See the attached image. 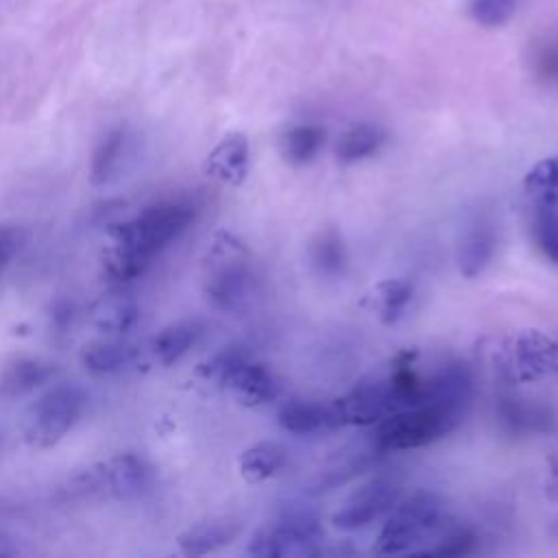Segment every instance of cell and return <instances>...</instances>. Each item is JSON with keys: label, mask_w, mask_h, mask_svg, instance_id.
Masks as SVG:
<instances>
[{"label": "cell", "mask_w": 558, "mask_h": 558, "mask_svg": "<svg viewBox=\"0 0 558 558\" xmlns=\"http://www.w3.org/2000/svg\"><path fill=\"white\" fill-rule=\"evenodd\" d=\"M460 416H462L460 412L438 403L401 408L384 416L379 423H375V432L371 434V445L379 453L418 449L449 434L458 425Z\"/></svg>", "instance_id": "obj_1"}, {"label": "cell", "mask_w": 558, "mask_h": 558, "mask_svg": "<svg viewBox=\"0 0 558 558\" xmlns=\"http://www.w3.org/2000/svg\"><path fill=\"white\" fill-rule=\"evenodd\" d=\"M442 519V501L432 490H412L395 501L388 510V519L381 525L373 551L379 556H392L412 551L416 543H423L436 532Z\"/></svg>", "instance_id": "obj_2"}, {"label": "cell", "mask_w": 558, "mask_h": 558, "mask_svg": "<svg viewBox=\"0 0 558 558\" xmlns=\"http://www.w3.org/2000/svg\"><path fill=\"white\" fill-rule=\"evenodd\" d=\"M323 527L314 512L290 508L255 530L246 554L257 558H312L323 554Z\"/></svg>", "instance_id": "obj_3"}, {"label": "cell", "mask_w": 558, "mask_h": 558, "mask_svg": "<svg viewBox=\"0 0 558 558\" xmlns=\"http://www.w3.org/2000/svg\"><path fill=\"white\" fill-rule=\"evenodd\" d=\"M246 246L229 231H218L205 259V296L218 310H235L251 290Z\"/></svg>", "instance_id": "obj_4"}, {"label": "cell", "mask_w": 558, "mask_h": 558, "mask_svg": "<svg viewBox=\"0 0 558 558\" xmlns=\"http://www.w3.org/2000/svg\"><path fill=\"white\" fill-rule=\"evenodd\" d=\"M194 218V209L187 203L179 201H161L148 205L133 220L113 225L109 235L113 242H120L142 257L153 262L172 240H177Z\"/></svg>", "instance_id": "obj_5"}, {"label": "cell", "mask_w": 558, "mask_h": 558, "mask_svg": "<svg viewBox=\"0 0 558 558\" xmlns=\"http://www.w3.org/2000/svg\"><path fill=\"white\" fill-rule=\"evenodd\" d=\"M495 362L499 375L508 384L558 377V336L541 329H523L497 349Z\"/></svg>", "instance_id": "obj_6"}, {"label": "cell", "mask_w": 558, "mask_h": 558, "mask_svg": "<svg viewBox=\"0 0 558 558\" xmlns=\"http://www.w3.org/2000/svg\"><path fill=\"white\" fill-rule=\"evenodd\" d=\"M85 397L76 386H54L44 392L22 416L20 432L35 449L54 447L78 421Z\"/></svg>", "instance_id": "obj_7"}, {"label": "cell", "mask_w": 558, "mask_h": 558, "mask_svg": "<svg viewBox=\"0 0 558 558\" xmlns=\"http://www.w3.org/2000/svg\"><path fill=\"white\" fill-rule=\"evenodd\" d=\"M331 403L336 427L347 425H375L384 416L397 412V403L386 377L377 379H362L344 395L336 397Z\"/></svg>", "instance_id": "obj_8"}, {"label": "cell", "mask_w": 558, "mask_h": 558, "mask_svg": "<svg viewBox=\"0 0 558 558\" xmlns=\"http://www.w3.org/2000/svg\"><path fill=\"white\" fill-rule=\"evenodd\" d=\"M399 499V486L384 475H377L355 488L344 504L331 514L338 530H360L386 514Z\"/></svg>", "instance_id": "obj_9"}, {"label": "cell", "mask_w": 558, "mask_h": 558, "mask_svg": "<svg viewBox=\"0 0 558 558\" xmlns=\"http://www.w3.org/2000/svg\"><path fill=\"white\" fill-rule=\"evenodd\" d=\"M100 464L105 495L116 499H135L144 495L153 482L148 462L135 453H118Z\"/></svg>", "instance_id": "obj_10"}, {"label": "cell", "mask_w": 558, "mask_h": 558, "mask_svg": "<svg viewBox=\"0 0 558 558\" xmlns=\"http://www.w3.org/2000/svg\"><path fill=\"white\" fill-rule=\"evenodd\" d=\"M227 390H231V395L238 399V403H242L244 408H262L268 405L277 399L279 395V381L272 375V371L259 362H253L248 357H244L233 373L229 375Z\"/></svg>", "instance_id": "obj_11"}, {"label": "cell", "mask_w": 558, "mask_h": 558, "mask_svg": "<svg viewBox=\"0 0 558 558\" xmlns=\"http://www.w3.org/2000/svg\"><path fill=\"white\" fill-rule=\"evenodd\" d=\"M205 172L227 185H242L248 174V140L244 133H227L207 155Z\"/></svg>", "instance_id": "obj_12"}, {"label": "cell", "mask_w": 558, "mask_h": 558, "mask_svg": "<svg viewBox=\"0 0 558 558\" xmlns=\"http://www.w3.org/2000/svg\"><path fill=\"white\" fill-rule=\"evenodd\" d=\"M495 244H497V240H495V229L490 222H486V220L471 222L462 231V235L458 238V244H456L458 270L466 279L480 277L495 255Z\"/></svg>", "instance_id": "obj_13"}, {"label": "cell", "mask_w": 558, "mask_h": 558, "mask_svg": "<svg viewBox=\"0 0 558 558\" xmlns=\"http://www.w3.org/2000/svg\"><path fill=\"white\" fill-rule=\"evenodd\" d=\"M277 421L281 425V429H286L290 434H299V436L338 429L329 401L292 397L279 408Z\"/></svg>", "instance_id": "obj_14"}, {"label": "cell", "mask_w": 558, "mask_h": 558, "mask_svg": "<svg viewBox=\"0 0 558 558\" xmlns=\"http://www.w3.org/2000/svg\"><path fill=\"white\" fill-rule=\"evenodd\" d=\"M140 316L137 301L126 292H107L100 294L87 310V320L94 329L118 336L129 331Z\"/></svg>", "instance_id": "obj_15"}, {"label": "cell", "mask_w": 558, "mask_h": 558, "mask_svg": "<svg viewBox=\"0 0 558 558\" xmlns=\"http://www.w3.org/2000/svg\"><path fill=\"white\" fill-rule=\"evenodd\" d=\"M240 534V523L233 517H216L190 525L177 536V545L185 556H205L229 545Z\"/></svg>", "instance_id": "obj_16"}, {"label": "cell", "mask_w": 558, "mask_h": 558, "mask_svg": "<svg viewBox=\"0 0 558 558\" xmlns=\"http://www.w3.org/2000/svg\"><path fill=\"white\" fill-rule=\"evenodd\" d=\"M497 416L512 434H545L556 425L551 408L517 397L501 399L497 405Z\"/></svg>", "instance_id": "obj_17"}, {"label": "cell", "mask_w": 558, "mask_h": 558, "mask_svg": "<svg viewBox=\"0 0 558 558\" xmlns=\"http://www.w3.org/2000/svg\"><path fill=\"white\" fill-rule=\"evenodd\" d=\"M412 294H414V283L410 279L405 277L381 279L362 296V305L368 307L373 314H377V318L384 325H395L403 316L405 307L410 305Z\"/></svg>", "instance_id": "obj_18"}, {"label": "cell", "mask_w": 558, "mask_h": 558, "mask_svg": "<svg viewBox=\"0 0 558 558\" xmlns=\"http://www.w3.org/2000/svg\"><path fill=\"white\" fill-rule=\"evenodd\" d=\"M54 366L41 357H17L0 373V399H20L50 379Z\"/></svg>", "instance_id": "obj_19"}, {"label": "cell", "mask_w": 558, "mask_h": 558, "mask_svg": "<svg viewBox=\"0 0 558 558\" xmlns=\"http://www.w3.org/2000/svg\"><path fill=\"white\" fill-rule=\"evenodd\" d=\"M307 259L312 270L323 279H338L347 270V248L342 235L333 229H320L310 246H307Z\"/></svg>", "instance_id": "obj_20"}, {"label": "cell", "mask_w": 558, "mask_h": 558, "mask_svg": "<svg viewBox=\"0 0 558 558\" xmlns=\"http://www.w3.org/2000/svg\"><path fill=\"white\" fill-rule=\"evenodd\" d=\"M201 333H203V325L198 320L185 318V320L170 323L153 338L150 342L153 357L161 366H170L179 362L196 344Z\"/></svg>", "instance_id": "obj_21"}, {"label": "cell", "mask_w": 558, "mask_h": 558, "mask_svg": "<svg viewBox=\"0 0 558 558\" xmlns=\"http://www.w3.org/2000/svg\"><path fill=\"white\" fill-rule=\"evenodd\" d=\"M286 462H288V451L283 449V445L275 440H262L246 447L240 453L238 466H240V475L248 484H259L275 477L286 466Z\"/></svg>", "instance_id": "obj_22"}, {"label": "cell", "mask_w": 558, "mask_h": 558, "mask_svg": "<svg viewBox=\"0 0 558 558\" xmlns=\"http://www.w3.org/2000/svg\"><path fill=\"white\" fill-rule=\"evenodd\" d=\"M386 142V133L381 126L362 122L351 126L342 133V137L336 144V157L340 163H357L379 153V148Z\"/></svg>", "instance_id": "obj_23"}, {"label": "cell", "mask_w": 558, "mask_h": 558, "mask_svg": "<svg viewBox=\"0 0 558 558\" xmlns=\"http://www.w3.org/2000/svg\"><path fill=\"white\" fill-rule=\"evenodd\" d=\"M135 357V349L120 340L92 342L81 351L83 366L94 375H111L126 368Z\"/></svg>", "instance_id": "obj_24"}, {"label": "cell", "mask_w": 558, "mask_h": 558, "mask_svg": "<svg viewBox=\"0 0 558 558\" xmlns=\"http://www.w3.org/2000/svg\"><path fill=\"white\" fill-rule=\"evenodd\" d=\"M325 144V129L318 124L290 126L279 140L281 157L292 166L310 163Z\"/></svg>", "instance_id": "obj_25"}, {"label": "cell", "mask_w": 558, "mask_h": 558, "mask_svg": "<svg viewBox=\"0 0 558 558\" xmlns=\"http://www.w3.org/2000/svg\"><path fill=\"white\" fill-rule=\"evenodd\" d=\"M530 233L543 257L558 264V203L534 201Z\"/></svg>", "instance_id": "obj_26"}, {"label": "cell", "mask_w": 558, "mask_h": 558, "mask_svg": "<svg viewBox=\"0 0 558 558\" xmlns=\"http://www.w3.org/2000/svg\"><path fill=\"white\" fill-rule=\"evenodd\" d=\"M124 146H126L124 129H111L109 133H105V137L98 142V146L94 150L92 166H89V177H92L94 185H102V183L111 181V177L120 168Z\"/></svg>", "instance_id": "obj_27"}, {"label": "cell", "mask_w": 558, "mask_h": 558, "mask_svg": "<svg viewBox=\"0 0 558 558\" xmlns=\"http://www.w3.org/2000/svg\"><path fill=\"white\" fill-rule=\"evenodd\" d=\"M148 266L150 262L146 257H142L137 251L113 240L102 253V270L113 281H131L144 275Z\"/></svg>", "instance_id": "obj_28"}, {"label": "cell", "mask_w": 558, "mask_h": 558, "mask_svg": "<svg viewBox=\"0 0 558 558\" xmlns=\"http://www.w3.org/2000/svg\"><path fill=\"white\" fill-rule=\"evenodd\" d=\"M523 187L532 201L558 203V155L534 163L523 179Z\"/></svg>", "instance_id": "obj_29"}, {"label": "cell", "mask_w": 558, "mask_h": 558, "mask_svg": "<svg viewBox=\"0 0 558 558\" xmlns=\"http://www.w3.org/2000/svg\"><path fill=\"white\" fill-rule=\"evenodd\" d=\"M246 357V353L240 347H225L218 353H214L209 360L201 362L196 368V375L207 381L214 384L218 388H225L229 375L233 373V368Z\"/></svg>", "instance_id": "obj_30"}, {"label": "cell", "mask_w": 558, "mask_h": 558, "mask_svg": "<svg viewBox=\"0 0 558 558\" xmlns=\"http://www.w3.org/2000/svg\"><path fill=\"white\" fill-rule=\"evenodd\" d=\"M475 547V534L466 527H458L447 532L442 538L434 541L432 547L416 549L414 554L418 556H438V558H458L471 554Z\"/></svg>", "instance_id": "obj_31"}, {"label": "cell", "mask_w": 558, "mask_h": 558, "mask_svg": "<svg viewBox=\"0 0 558 558\" xmlns=\"http://www.w3.org/2000/svg\"><path fill=\"white\" fill-rule=\"evenodd\" d=\"M521 0H473L469 11L480 26L497 28L504 26L519 9Z\"/></svg>", "instance_id": "obj_32"}, {"label": "cell", "mask_w": 558, "mask_h": 558, "mask_svg": "<svg viewBox=\"0 0 558 558\" xmlns=\"http://www.w3.org/2000/svg\"><path fill=\"white\" fill-rule=\"evenodd\" d=\"M534 74L549 87H558V39H545L532 54Z\"/></svg>", "instance_id": "obj_33"}, {"label": "cell", "mask_w": 558, "mask_h": 558, "mask_svg": "<svg viewBox=\"0 0 558 558\" xmlns=\"http://www.w3.org/2000/svg\"><path fill=\"white\" fill-rule=\"evenodd\" d=\"M24 244V231L20 227H0V270L17 255Z\"/></svg>", "instance_id": "obj_34"}, {"label": "cell", "mask_w": 558, "mask_h": 558, "mask_svg": "<svg viewBox=\"0 0 558 558\" xmlns=\"http://www.w3.org/2000/svg\"><path fill=\"white\" fill-rule=\"evenodd\" d=\"M549 466H551V477H554V484L558 486V451L554 453V458H551Z\"/></svg>", "instance_id": "obj_35"}, {"label": "cell", "mask_w": 558, "mask_h": 558, "mask_svg": "<svg viewBox=\"0 0 558 558\" xmlns=\"http://www.w3.org/2000/svg\"><path fill=\"white\" fill-rule=\"evenodd\" d=\"M11 510H15V506H13V504H7L4 499H0V514H7V512H11Z\"/></svg>", "instance_id": "obj_36"}]
</instances>
